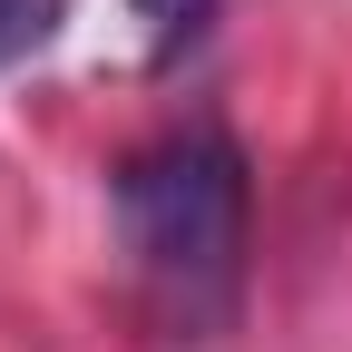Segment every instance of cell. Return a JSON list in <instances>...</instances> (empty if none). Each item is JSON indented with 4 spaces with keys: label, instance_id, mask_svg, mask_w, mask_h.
I'll use <instances>...</instances> for the list:
<instances>
[{
    "label": "cell",
    "instance_id": "1",
    "mask_svg": "<svg viewBox=\"0 0 352 352\" xmlns=\"http://www.w3.org/2000/svg\"><path fill=\"white\" fill-rule=\"evenodd\" d=\"M118 235L176 333H215L245 284V157L226 127H176L118 166Z\"/></svg>",
    "mask_w": 352,
    "mask_h": 352
},
{
    "label": "cell",
    "instance_id": "2",
    "mask_svg": "<svg viewBox=\"0 0 352 352\" xmlns=\"http://www.w3.org/2000/svg\"><path fill=\"white\" fill-rule=\"evenodd\" d=\"M69 10H78V0H0V69L39 59V50L69 30Z\"/></svg>",
    "mask_w": 352,
    "mask_h": 352
},
{
    "label": "cell",
    "instance_id": "3",
    "mask_svg": "<svg viewBox=\"0 0 352 352\" xmlns=\"http://www.w3.org/2000/svg\"><path fill=\"white\" fill-rule=\"evenodd\" d=\"M138 10L157 20V59H176V50L196 39V20H206V0H138Z\"/></svg>",
    "mask_w": 352,
    "mask_h": 352
}]
</instances>
